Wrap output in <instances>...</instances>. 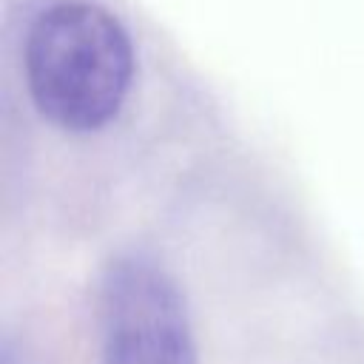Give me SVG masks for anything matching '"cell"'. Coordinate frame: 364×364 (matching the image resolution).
Listing matches in <instances>:
<instances>
[{
    "label": "cell",
    "mask_w": 364,
    "mask_h": 364,
    "mask_svg": "<svg viewBox=\"0 0 364 364\" xmlns=\"http://www.w3.org/2000/svg\"><path fill=\"white\" fill-rule=\"evenodd\" d=\"M134 71L122 23L97 3L46 9L26 40V77L37 111L60 128L94 131L122 105Z\"/></svg>",
    "instance_id": "1"
},
{
    "label": "cell",
    "mask_w": 364,
    "mask_h": 364,
    "mask_svg": "<svg viewBox=\"0 0 364 364\" xmlns=\"http://www.w3.org/2000/svg\"><path fill=\"white\" fill-rule=\"evenodd\" d=\"M100 364H199L188 301L148 253H119L97 287Z\"/></svg>",
    "instance_id": "2"
}]
</instances>
